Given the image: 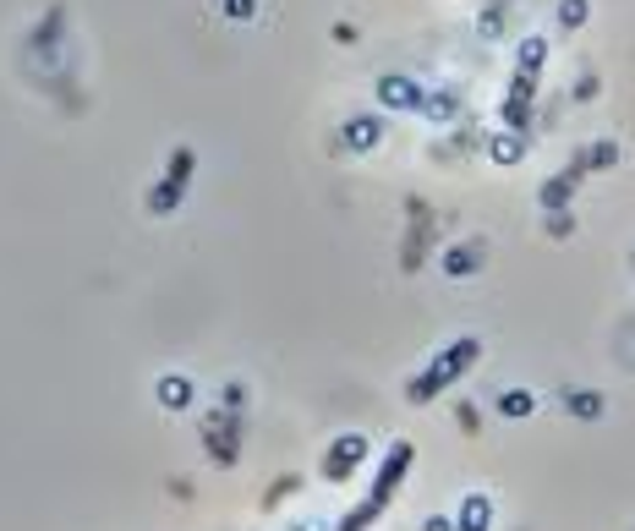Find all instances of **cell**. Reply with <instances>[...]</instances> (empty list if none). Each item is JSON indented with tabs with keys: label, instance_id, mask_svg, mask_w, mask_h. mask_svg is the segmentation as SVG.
Returning <instances> with one entry per match:
<instances>
[{
	"label": "cell",
	"instance_id": "277c9868",
	"mask_svg": "<svg viewBox=\"0 0 635 531\" xmlns=\"http://www.w3.org/2000/svg\"><path fill=\"white\" fill-rule=\"evenodd\" d=\"M252 11V0H230V17H247Z\"/></svg>",
	"mask_w": 635,
	"mask_h": 531
},
{
	"label": "cell",
	"instance_id": "6da1fadb",
	"mask_svg": "<svg viewBox=\"0 0 635 531\" xmlns=\"http://www.w3.org/2000/svg\"><path fill=\"white\" fill-rule=\"evenodd\" d=\"M471 356H477V340H460V345H455V356H444V362H438L433 373H422L417 384H411V400H427V395H433L438 384H449V378H455L460 367L471 362Z\"/></svg>",
	"mask_w": 635,
	"mask_h": 531
},
{
	"label": "cell",
	"instance_id": "7a4b0ae2",
	"mask_svg": "<svg viewBox=\"0 0 635 531\" xmlns=\"http://www.w3.org/2000/svg\"><path fill=\"white\" fill-rule=\"evenodd\" d=\"M356 455H362V438H345V444H334L329 460H323V477H345V471L356 466Z\"/></svg>",
	"mask_w": 635,
	"mask_h": 531
},
{
	"label": "cell",
	"instance_id": "3957f363",
	"mask_svg": "<svg viewBox=\"0 0 635 531\" xmlns=\"http://www.w3.org/2000/svg\"><path fill=\"white\" fill-rule=\"evenodd\" d=\"M159 406H170V411H187V406H192V384H187L181 373L159 378Z\"/></svg>",
	"mask_w": 635,
	"mask_h": 531
}]
</instances>
